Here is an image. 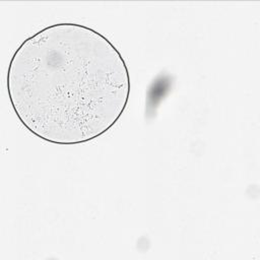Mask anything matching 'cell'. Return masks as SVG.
<instances>
[{
	"label": "cell",
	"mask_w": 260,
	"mask_h": 260,
	"mask_svg": "<svg viewBox=\"0 0 260 260\" xmlns=\"http://www.w3.org/2000/svg\"><path fill=\"white\" fill-rule=\"evenodd\" d=\"M6 88L20 123L54 144L73 145L108 132L130 95L119 50L91 27L61 22L25 39L7 70Z\"/></svg>",
	"instance_id": "1"
}]
</instances>
